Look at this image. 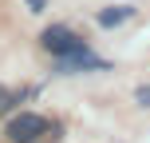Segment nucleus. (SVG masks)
<instances>
[{
	"mask_svg": "<svg viewBox=\"0 0 150 143\" xmlns=\"http://www.w3.org/2000/svg\"><path fill=\"white\" fill-rule=\"evenodd\" d=\"M40 44L47 48V52L55 56V60H59V56H71V52H83V40L75 36L71 28H63V24H52V28H44V36H40Z\"/></svg>",
	"mask_w": 150,
	"mask_h": 143,
	"instance_id": "obj_1",
	"label": "nucleus"
},
{
	"mask_svg": "<svg viewBox=\"0 0 150 143\" xmlns=\"http://www.w3.org/2000/svg\"><path fill=\"white\" fill-rule=\"evenodd\" d=\"M40 135H47V119H44V115L20 111V115L8 119V139H12V143H32V139H40Z\"/></svg>",
	"mask_w": 150,
	"mask_h": 143,
	"instance_id": "obj_2",
	"label": "nucleus"
},
{
	"mask_svg": "<svg viewBox=\"0 0 150 143\" xmlns=\"http://www.w3.org/2000/svg\"><path fill=\"white\" fill-rule=\"evenodd\" d=\"M107 60H99V56H91L87 48L83 52H71V56H59V72L71 75V72H103Z\"/></svg>",
	"mask_w": 150,
	"mask_h": 143,
	"instance_id": "obj_3",
	"label": "nucleus"
},
{
	"mask_svg": "<svg viewBox=\"0 0 150 143\" xmlns=\"http://www.w3.org/2000/svg\"><path fill=\"white\" fill-rule=\"evenodd\" d=\"M130 16H134V8H130V4H115V8H103L95 20H99V28H119V24H127Z\"/></svg>",
	"mask_w": 150,
	"mask_h": 143,
	"instance_id": "obj_4",
	"label": "nucleus"
},
{
	"mask_svg": "<svg viewBox=\"0 0 150 143\" xmlns=\"http://www.w3.org/2000/svg\"><path fill=\"white\" fill-rule=\"evenodd\" d=\"M12 103H16V96H12V91L4 88V83H0V111H8V107H12Z\"/></svg>",
	"mask_w": 150,
	"mask_h": 143,
	"instance_id": "obj_5",
	"label": "nucleus"
},
{
	"mask_svg": "<svg viewBox=\"0 0 150 143\" xmlns=\"http://www.w3.org/2000/svg\"><path fill=\"white\" fill-rule=\"evenodd\" d=\"M134 99H138L142 107H150V88H138V91H134Z\"/></svg>",
	"mask_w": 150,
	"mask_h": 143,
	"instance_id": "obj_6",
	"label": "nucleus"
},
{
	"mask_svg": "<svg viewBox=\"0 0 150 143\" xmlns=\"http://www.w3.org/2000/svg\"><path fill=\"white\" fill-rule=\"evenodd\" d=\"M24 4H28V12H44V8H47V0H24Z\"/></svg>",
	"mask_w": 150,
	"mask_h": 143,
	"instance_id": "obj_7",
	"label": "nucleus"
},
{
	"mask_svg": "<svg viewBox=\"0 0 150 143\" xmlns=\"http://www.w3.org/2000/svg\"><path fill=\"white\" fill-rule=\"evenodd\" d=\"M32 143H36V139H32Z\"/></svg>",
	"mask_w": 150,
	"mask_h": 143,
	"instance_id": "obj_8",
	"label": "nucleus"
}]
</instances>
